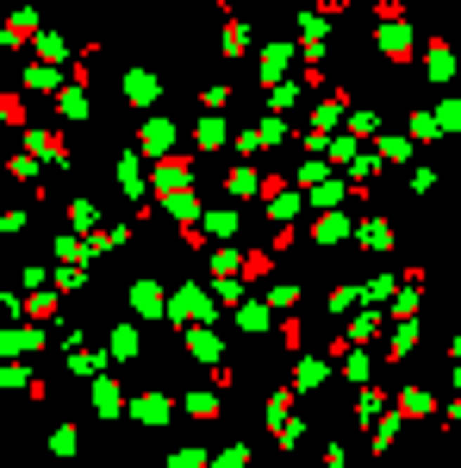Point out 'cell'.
Instances as JSON below:
<instances>
[{
	"label": "cell",
	"instance_id": "1",
	"mask_svg": "<svg viewBox=\"0 0 461 468\" xmlns=\"http://www.w3.org/2000/svg\"><path fill=\"white\" fill-rule=\"evenodd\" d=\"M112 356H138V331H119L112 337Z\"/></svg>",
	"mask_w": 461,
	"mask_h": 468
}]
</instances>
